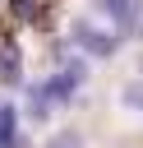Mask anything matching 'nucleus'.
Wrapping results in <instances>:
<instances>
[{
	"instance_id": "nucleus-1",
	"label": "nucleus",
	"mask_w": 143,
	"mask_h": 148,
	"mask_svg": "<svg viewBox=\"0 0 143 148\" xmlns=\"http://www.w3.org/2000/svg\"><path fill=\"white\" fill-rule=\"evenodd\" d=\"M83 79H88V65H83V60H65V65H60V74H51L46 83L28 88V106H32L28 116H37V120H42V116H51V106H65V102L83 88Z\"/></svg>"
},
{
	"instance_id": "nucleus-2",
	"label": "nucleus",
	"mask_w": 143,
	"mask_h": 148,
	"mask_svg": "<svg viewBox=\"0 0 143 148\" xmlns=\"http://www.w3.org/2000/svg\"><path fill=\"white\" fill-rule=\"evenodd\" d=\"M69 37H74V46H78L83 56H115V46H120V37H111L106 28H97V23H88V18H74Z\"/></svg>"
},
{
	"instance_id": "nucleus-3",
	"label": "nucleus",
	"mask_w": 143,
	"mask_h": 148,
	"mask_svg": "<svg viewBox=\"0 0 143 148\" xmlns=\"http://www.w3.org/2000/svg\"><path fill=\"white\" fill-rule=\"evenodd\" d=\"M97 9H101L120 32H129V28H134V14H138V0H97Z\"/></svg>"
},
{
	"instance_id": "nucleus-4",
	"label": "nucleus",
	"mask_w": 143,
	"mask_h": 148,
	"mask_svg": "<svg viewBox=\"0 0 143 148\" xmlns=\"http://www.w3.org/2000/svg\"><path fill=\"white\" fill-rule=\"evenodd\" d=\"M0 148H18V116H14V106H0Z\"/></svg>"
},
{
	"instance_id": "nucleus-5",
	"label": "nucleus",
	"mask_w": 143,
	"mask_h": 148,
	"mask_svg": "<svg viewBox=\"0 0 143 148\" xmlns=\"http://www.w3.org/2000/svg\"><path fill=\"white\" fill-rule=\"evenodd\" d=\"M0 79L5 83H18V46L5 42V56H0Z\"/></svg>"
},
{
	"instance_id": "nucleus-6",
	"label": "nucleus",
	"mask_w": 143,
	"mask_h": 148,
	"mask_svg": "<svg viewBox=\"0 0 143 148\" xmlns=\"http://www.w3.org/2000/svg\"><path fill=\"white\" fill-rule=\"evenodd\" d=\"M125 102H129V106H134V111H143V79H138V83H129V88H125Z\"/></svg>"
},
{
	"instance_id": "nucleus-7",
	"label": "nucleus",
	"mask_w": 143,
	"mask_h": 148,
	"mask_svg": "<svg viewBox=\"0 0 143 148\" xmlns=\"http://www.w3.org/2000/svg\"><path fill=\"white\" fill-rule=\"evenodd\" d=\"M46 148H83V143H78V134H55Z\"/></svg>"
}]
</instances>
